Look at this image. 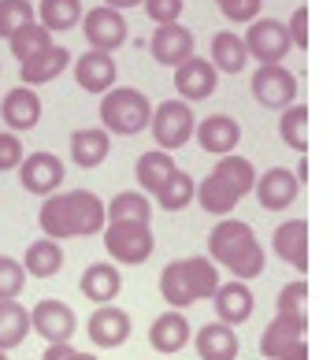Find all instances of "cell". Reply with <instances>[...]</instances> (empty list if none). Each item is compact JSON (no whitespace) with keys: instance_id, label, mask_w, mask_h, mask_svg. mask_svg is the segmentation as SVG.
Wrapping results in <instances>:
<instances>
[{"instance_id":"23","label":"cell","mask_w":334,"mask_h":360,"mask_svg":"<svg viewBox=\"0 0 334 360\" xmlns=\"http://www.w3.org/2000/svg\"><path fill=\"white\" fill-rule=\"evenodd\" d=\"M71 52H67L63 45H56L52 41L49 49H41L37 56H30V60H23L19 63V78H23V86H45V82H52V78H60L67 68H71Z\"/></svg>"},{"instance_id":"37","label":"cell","mask_w":334,"mask_h":360,"mask_svg":"<svg viewBox=\"0 0 334 360\" xmlns=\"http://www.w3.org/2000/svg\"><path fill=\"white\" fill-rule=\"evenodd\" d=\"M30 22H37V11H34L30 0H0V37H4V41Z\"/></svg>"},{"instance_id":"46","label":"cell","mask_w":334,"mask_h":360,"mask_svg":"<svg viewBox=\"0 0 334 360\" xmlns=\"http://www.w3.org/2000/svg\"><path fill=\"white\" fill-rule=\"evenodd\" d=\"M104 4H108V8H115V11H123V8H138L141 0H104Z\"/></svg>"},{"instance_id":"47","label":"cell","mask_w":334,"mask_h":360,"mask_svg":"<svg viewBox=\"0 0 334 360\" xmlns=\"http://www.w3.org/2000/svg\"><path fill=\"white\" fill-rule=\"evenodd\" d=\"M75 360H97V356L93 353H75Z\"/></svg>"},{"instance_id":"32","label":"cell","mask_w":334,"mask_h":360,"mask_svg":"<svg viewBox=\"0 0 334 360\" xmlns=\"http://www.w3.org/2000/svg\"><path fill=\"white\" fill-rule=\"evenodd\" d=\"M175 153H164V149H153V153H141L138 156V167H134V179H138V190L141 193H153L160 182H164L171 171H175Z\"/></svg>"},{"instance_id":"21","label":"cell","mask_w":334,"mask_h":360,"mask_svg":"<svg viewBox=\"0 0 334 360\" xmlns=\"http://www.w3.org/2000/svg\"><path fill=\"white\" fill-rule=\"evenodd\" d=\"M193 338V327H190V319L182 316V309H167V312H160L153 319V327H149V345L156 353H182L186 345H190Z\"/></svg>"},{"instance_id":"33","label":"cell","mask_w":334,"mask_h":360,"mask_svg":"<svg viewBox=\"0 0 334 360\" xmlns=\"http://www.w3.org/2000/svg\"><path fill=\"white\" fill-rule=\"evenodd\" d=\"M30 335V312L19 301H0V349H19Z\"/></svg>"},{"instance_id":"15","label":"cell","mask_w":334,"mask_h":360,"mask_svg":"<svg viewBox=\"0 0 334 360\" xmlns=\"http://www.w3.org/2000/svg\"><path fill=\"white\" fill-rule=\"evenodd\" d=\"M304 330H309V312H278L260 335V353L267 360H278L290 345L304 338Z\"/></svg>"},{"instance_id":"12","label":"cell","mask_w":334,"mask_h":360,"mask_svg":"<svg viewBox=\"0 0 334 360\" xmlns=\"http://www.w3.org/2000/svg\"><path fill=\"white\" fill-rule=\"evenodd\" d=\"M82 37L89 41V49H97V52H115L119 45H127V19H123V11H115L108 4L89 8L82 15Z\"/></svg>"},{"instance_id":"3","label":"cell","mask_w":334,"mask_h":360,"mask_svg":"<svg viewBox=\"0 0 334 360\" xmlns=\"http://www.w3.org/2000/svg\"><path fill=\"white\" fill-rule=\"evenodd\" d=\"M252 182H257V167L249 164L245 156L238 153H226L216 160V167L208 171V179L197 186V205L208 212V216H231L238 208L242 197L252 193Z\"/></svg>"},{"instance_id":"48","label":"cell","mask_w":334,"mask_h":360,"mask_svg":"<svg viewBox=\"0 0 334 360\" xmlns=\"http://www.w3.org/2000/svg\"><path fill=\"white\" fill-rule=\"evenodd\" d=\"M0 360H8V353H4V349H0Z\"/></svg>"},{"instance_id":"8","label":"cell","mask_w":334,"mask_h":360,"mask_svg":"<svg viewBox=\"0 0 334 360\" xmlns=\"http://www.w3.org/2000/svg\"><path fill=\"white\" fill-rule=\"evenodd\" d=\"M297 75L286 71L283 63H260L257 75H252V97H257L264 108L283 112L297 101Z\"/></svg>"},{"instance_id":"19","label":"cell","mask_w":334,"mask_h":360,"mask_svg":"<svg viewBox=\"0 0 334 360\" xmlns=\"http://www.w3.org/2000/svg\"><path fill=\"white\" fill-rule=\"evenodd\" d=\"M149 52L160 68H179L182 60L193 56V34L182 22H164L156 26V34L149 37Z\"/></svg>"},{"instance_id":"41","label":"cell","mask_w":334,"mask_h":360,"mask_svg":"<svg viewBox=\"0 0 334 360\" xmlns=\"http://www.w3.org/2000/svg\"><path fill=\"white\" fill-rule=\"evenodd\" d=\"M141 8H145V15H149L156 26H164V22H179L182 19V0H141Z\"/></svg>"},{"instance_id":"39","label":"cell","mask_w":334,"mask_h":360,"mask_svg":"<svg viewBox=\"0 0 334 360\" xmlns=\"http://www.w3.org/2000/svg\"><path fill=\"white\" fill-rule=\"evenodd\" d=\"M278 312H309V283L304 278H293L278 290V301H275Z\"/></svg>"},{"instance_id":"1","label":"cell","mask_w":334,"mask_h":360,"mask_svg":"<svg viewBox=\"0 0 334 360\" xmlns=\"http://www.w3.org/2000/svg\"><path fill=\"white\" fill-rule=\"evenodd\" d=\"M108 216H104V201L93 190H67L45 197L41 212H37V226L45 231V238H89L101 234Z\"/></svg>"},{"instance_id":"31","label":"cell","mask_w":334,"mask_h":360,"mask_svg":"<svg viewBox=\"0 0 334 360\" xmlns=\"http://www.w3.org/2000/svg\"><path fill=\"white\" fill-rule=\"evenodd\" d=\"M34 11H37V22H41L49 34L71 30V26H78L86 15L82 0H37Z\"/></svg>"},{"instance_id":"43","label":"cell","mask_w":334,"mask_h":360,"mask_svg":"<svg viewBox=\"0 0 334 360\" xmlns=\"http://www.w3.org/2000/svg\"><path fill=\"white\" fill-rule=\"evenodd\" d=\"M286 26V37H290V45L293 49H309V8H293V15H290V22H283Z\"/></svg>"},{"instance_id":"34","label":"cell","mask_w":334,"mask_h":360,"mask_svg":"<svg viewBox=\"0 0 334 360\" xmlns=\"http://www.w3.org/2000/svg\"><path fill=\"white\" fill-rule=\"evenodd\" d=\"M278 138H283L293 153H309V108L301 101H293L290 108H283L278 115Z\"/></svg>"},{"instance_id":"2","label":"cell","mask_w":334,"mask_h":360,"mask_svg":"<svg viewBox=\"0 0 334 360\" xmlns=\"http://www.w3.org/2000/svg\"><path fill=\"white\" fill-rule=\"evenodd\" d=\"M208 260L216 268H226L238 283L264 275V249L257 242V231L245 219L223 216L208 234Z\"/></svg>"},{"instance_id":"29","label":"cell","mask_w":334,"mask_h":360,"mask_svg":"<svg viewBox=\"0 0 334 360\" xmlns=\"http://www.w3.org/2000/svg\"><path fill=\"white\" fill-rule=\"evenodd\" d=\"M193 193H197L193 175H186L182 167H175V171H171V175L153 190V201L164 208V212H182L186 205H193Z\"/></svg>"},{"instance_id":"5","label":"cell","mask_w":334,"mask_h":360,"mask_svg":"<svg viewBox=\"0 0 334 360\" xmlns=\"http://www.w3.org/2000/svg\"><path fill=\"white\" fill-rule=\"evenodd\" d=\"M101 123L108 134H141V130H149V119H153V101L145 97L141 89L134 86H112L108 93H101Z\"/></svg>"},{"instance_id":"7","label":"cell","mask_w":334,"mask_h":360,"mask_svg":"<svg viewBox=\"0 0 334 360\" xmlns=\"http://www.w3.org/2000/svg\"><path fill=\"white\" fill-rule=\"evenodd\" d=\"M193 127H197L193 104H186V101H179V97L160 101L156 108H153V119H149V130H153V138H156V149H164V153L182 149V145L193 138Z\"/></svg>"},{"instance_id":"13","label":"cell","mask_w":334,"mask_h":360,"mask_svg":"<svg viewBox=\"0 0 334 360\" xmlns=\"http://www.w3.org/2000/svg\"><path fill=\"white\" fill-rule=\"evenodd\" d=\"M130 316L119 309V304H97L93 316L86 319V335L93 345H101V349H119L127 338H130Z\"/></svg>"},{"instance_id":"49","label":"cell","mask_w":334,"mask_h":360,"mask_svg":"<svg viewBox=\"0 0 334 360\" xmlns=\"http://www.w3.org/2000/svg\"><path fill=\"white\" fill-rule=\"evenodd\" d=\"M216 4H223V0H216Z\"/></svg>"},{"instance_id":"20","label":"cell","mask_w":334,"mask_h":360,"mask_svg":"<svg viewBox=\"0 0 334 360\" xmlns=\"http://www.w3.org/2000/svg\"><path fill=\"white\" fill-rule=\"evenodd\" d=\"M0 119L8 123L11 134H26V130H34L41 123V97L30 86H15L0 101Z\"/></svg>"},{"instance_id":"44","label":"cell","mask_w":334,"mask_h":360,"mask_svg":"<svg viewBox=\"0 0 334 360\" xmlns=\"http://www.w3.org/2000/svg\"><path fill=\"white\" fill-rule=\"evenodd\" d=\"M75 353L78 349H71V342H52V345H45L41 360H75Z\"/></svg>"},{"instance_id":"38","label":"cell","mask_w":334,"mask_h":360,"mask_svg":"<svg viewBox=\"0 0 334 360\" xmlns=\"http://www.w3.org/2000/svg\"><path fill=\"white\" fill-rule=\"evenodd\" d=\"M26 268L15 257H0V301H15L26 286Z\"/></svg>"},{"instance_id":"28","label":"cell","mask_w":334,"mask_h":360,"mask_svg":"<svg viewBox=\"0 0 334 360\" xmlns=\"http://www.w3.org/2000/svg\"><path fill=\"white\" fill-rule=\"evenodd\" d=\"M23 268L34 278H52L63 271V245L56 238H41V242H30L23 252Z\"/></svg>"},{"instance_id":"24","label":"cell","mask_w":334,"mask_h":360,"mask_svg":"<svg viewBox=\"0 0 334 360\" xmlns=\"http://www.w3.org/2000/svg\"><path fill=\"white\" fill-rule=\"evenodd\" d=\"M71 68H75V82L86 93H108L115 86V75H119L112 52H97V49L82 52L78 63H71Z\"/></svg>"},{"instance_id":"9","label":"cell","mask_w":334,"mask_h":360,"mask_svg":"<svg viewBox=\"0 0 334 360\" xmlns=\"http://www.w3.org/2000/svg\"><path fill=\"white\" fill-rule=\"evenodd\" d=\"M78 330V316L67 301L60 297H45L30 309V335H41L45 345L52 342H71Z\"/></svg>"},{"instance_id":"6","label":"cell","mask_w":334,"mask_h":360,"mask_svg":"<svg viewBox=\"0 0 334 360\" xmlns=\"http://www.w3.org/2000/svg\"><path fill=\"white\" fill-rule=\"evenodd\" d=\"M104 249H108L112 264H145L156 249V238H153V226L149 223H134V219H108L104 223Z\"/></svg>"},{"instance_id":"27","label":"cell","mask_w":334,"mask_h":360,"mask_svg":"<svg viewBox=\"0 0 334 360\" xmlns=\"http://www.w3.org/2000/svg\"><path fill=\"white\" fill-rule=\"evenodd\" d=\"M112 153V138L104 127H86V130H75L71 134V160L78 167H101Z\"/></svg>"},{"instance_id":"4","label":"cell","mask_w":334,"mask_h":360,"mask_svg":"<svg viewBox=\"0 0 334 360\" xmlns=\"http://www.w3.org/2000/svg\"><path fill=\"white\" fill-rule=\"evenodd\" d=\"M219 286V268L208 257H182L160 271V293L171 309H190L193 301H208Z\"/></svg>"},{"instance_id":"40","label":"cell","mask_w":334,"mask_h":360,"mask_svg":"<svg viewBox=\"0 0 334 360\" xmlns=\"http://www.w3.org/2000/svg\"><path fill=\"white\" fill-rule=\"evenodd\" d=\"M260 8H264V0H223L219 4L226 22H238V26H249L252 19H260Z\"/></svg>"},{"instance_id":"16","label":"cell","mask_w":334,"mask_h":360,"mask_svg":"<svg viewBox=\"0 0 334 360\" xmlns=\"http://www.w3.org/2000/svg\"><path fill=\"white\" fill-rule=\"evenodd\" d=\"M252 193H257L260 208L283 212V208H290L293 201H297L301 182H297V175H293V171H286V167H267L264 175L252 182Z\"/></svg>"},{"instance_id":"11","label":"cell","mask_w":334,"mask_h":360,"mask_svg":"<svg viewBox=\"0 0 334 360\" xmlns=\"http://www.w3.org/2000/svg\"><path fill=\"white\" fill-rule=\"evenodd\" d=\"M63 175H67L63 160L52 156V153H26L23 164H19V182H23V190L34 193V197L60 193Z\"/></svg>"},{"instance_id":"10","label":"cell","mask_w":334,"mask_h":360,"mask_svg":"<svg viewBox=\"0 0 334 360\" xmlns=\"http://www.w3.org/2000/svg\"><path fill=\"white\" fill-rule=\"evenodd\" d=\"M242 45L257 63H283L286 52L293 49L286 37V26L278 19H252L249 30L242 34Z\"/></svg>"},{"instance_id":"14","label":"cell","mask_w":334,"mask_h":360,"mask_svg":"<svg viewBox=\"0 0 334 360\" xmlns=\"http://www.w3.org/2000/svg\"><path fill=\"white\" fill-rule=\"evenodd\" d=\"M216 82H219V71L212 68L208 60H200V56H190V60H182L175 68V93H179V101H186V104L208 101L212 93H216Z\"/></svg>"},{"instance_id":"22","label":"cell","mask_w":334,"mask_h":360,"mask_svg":"<svg viewBox=\"0 0 334 360\" xmlns=\"http://www.w3.org/2000/svg\"><path fill=\"white\" fill-rule=\"evenodd\" d=\"M212 309H216V319L226 327H238V323H245V319L252 316V290L249 283H238V278H231V283H219L216 293H212Z\"/></svg>"},{"instance_id":"25","label":"cell","mask_w":334,"mask_h":360,"mask_svg":"<svg viewBox=\"0 0 334 360\" xmlns=\"http://www.w3.org/2000/svg\"><path fill=\"white\" fill-rule=\"evenodd\" d=\"M82 297L93 301V304H112L119 297V290H123V271H119V264L112 260H101V264H89L82 271Z\"/></svg>"},{"instance_id":"35","label":"cell","mask_w":334,"mask_h":360,"mask_svg":"<svg viewBox=\"0 0 334 360\" xmlns=\"http://www.w3.org/2000/svg\"><path fill=\"white\" fill-rule=\"evenodd\" d=\"M104 216L108 219L149 223L153 219V201H149V193H141V190H123V193H115L112 201L104 205Z\"/></svg>"},{"instance_id":"45","label":"cell","mask_w":334,"mask_h":360,"mask_svg":"<svg viewBox=\"0 0 334 360\" xmlns=\"http://www.w3.org/2000/svg\"><path fill=\"white\" fill-rule=\"evenodd\" d=\"M278 360H309V342H297V345H290V349L283 353V356H278Z\"/></svg>"},{"instance_id":"36","label":"cell","mask_w":334,"mask_h":360,"mask_svg":"<svg viewBox=\"0 0 334 360\" xmlns=\"http://www.w3.org/2000/svg\"><path fill=\"white\" fill-rule=\"evenodd\" d=\"M49 45H52V34L45 30L41 22H30V26H23V30H15V34L8 37V49H11V56H15L19 63L37 56V52L49 49Z\"/></svg>"},{"instance_id":"26","label":"cell","mask_w":334,"mask_h":360,"mask_svg":"<svg viewBox=\"0 0 334 360\" xmlns=\"http://www.w3.org/2000/svg\"><path fill=\"white\" fill-rule=\"evenodd\" d=\"M238 349H242V342H238L234 327L219 323V319L197 327V356L200 360H238Z\"/></svg>"},{"instance_id":"17","label":"cell","mask_w":334,"mask_h":360,"mask_svg":"<svg viewBox=\"0 0 334 360\" xmlns=\"http://www.w3.org/2000/svg\"><path fill=\"white\" fill-rule=\"evenodd\" d=\"M193 134H197V145L205 153L226 156V153L238 149V141H242V123H238L234 115H226V112H216V115L200 119V123L193 127Z\"/></svg>"},{"instance_id":"30","label":"cell","mask_w":334,"mask_h":360,"mask_svg":"<svg viewBox=\"0 0 334 360\" xmlns=\"http://www.w3.org/2000/svg\"><path fill=\"white\" fill-rule=\"evenodd\" d=\"M212 68L223 71V75H242L245 71V63H249V52L242 45V34H231V30H223L212 37Z\"/></svg>"},{"instance_id":"18","label":"cell","mask_w":334,"mask_h":360,"mask_svg":"<svg viewBox=\"0 0 334 360\" xmlns=\"http://www.w3.org/2000/svg\"><path fill=\"white\" fill-rule=\"evenodd\" d=\"M275 257L290 264L293 271H309V219H286L271 234Z\"/></svg>"},{"instance_id":"42","label":"cell","mask_w":334,"mask_h":360,"mask_svg":"<svg viewBox=\"0 0 334 360\" xmlns=\"http://www.w3.org/2000/svg\"><path fill=\"white\" fill-rule=\"evenodd\" d=\"M23 156H26V149H23L19 134L0 130V171H15V167L23 164Z\"/></svg>"}]
</instances>
